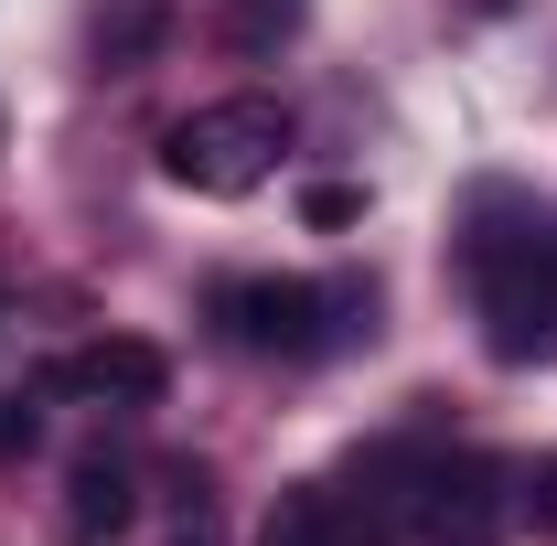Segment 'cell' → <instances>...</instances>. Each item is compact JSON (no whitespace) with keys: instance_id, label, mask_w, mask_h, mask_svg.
<instances>
[{"instance_id":"6da1fadb","label":"cell","mask_w":557,"mask_h":546,"mask_svg":"<svg viewBox=\"0 0 557 546\" xmlns=\"http://www.w3.org/2000/svg\"><path fill=\"white\" fill-rule=\"evenodd\" d=\"M214 322L247 353H278V364H311L333 343L375 333V289H322V278H225L214 289Z\"/></svg>"},{"instance_id":"7a4b0ae2","label":"cell","mask_w":557,"mask_h":546,"mask_svg":"<svg viewBox=\"0 0 557 546\" xmlns=\"http://www.w3.org/2000/svg\"><path fill=\"white\" fill-rule=\"evenodd\" d=\"M278 150H289V119H278L269 97H214V108H194V119L161 129V172H172L183 194L236 204V194H258L278 172Z\"/></svg>"},{"instance_id":"3957f363","label":"cell","mask_w":557,"mask_h":546,"mask_svg":"<svg viewBox=\"0 0 557 546\" xmlns=\"http://www.w3.org/2000/svg\"><path fill=\"white\" fill-rule=\"evenodd\" d=\"M472 300L504 364H557V225L536 236H472Z\"/></svg>"},{"instance_id":"277c9868","label":"cell","mask_w":557,"mask_h":546,"mask_svg":"<svg viewBox=\"0 0 557 546\" xmlns=\"http://www.w3.org/2000/svg\"><path fill=\"white\" fill-rule=\"evenodd\" d=\"M493 461L483 450H461V461H429V472H418V525H429V536L440 546H483L493 536Z\"/></svg>"},{"instance_id":"5b68a950","label":"cell","mask_w":557,"mask_h":546,"mask_svg":"<svg viewBox=\"0 0 557 546\" xmlns=\"http://www.w3.org/2000/svg\"><path fill=\"white\" fill-rule=\"evenodd\" d=\"M54 386H86V397H108V408H161V397H172V353L139 343V333H108V343H86Z\"/></svg>"},{"instance_id":"8992f818","label":"cell","mask_w":557,"mask_h":546,"mask_svg":"<svg viewBox=\"0 0 557 546\" xmlns=\"http://www.w3.org/2000/svg\"><path fill=\"white\" fill-rule=\"evenodd\" d=\"M129 514H139L129 461L86 450V461H75V482H65V536H75V546H108V536H129Z\"/></svg>"},{"instance_id":"52a82bcc","label":"cell","mask_w":557,"mask_h":546,"mask_svg":"<svg viewBox=\"0 0 557 546\" xmlns=\"http://www.w3.org/2000/svg\"><path fill=\"white\" fill-rule=\"evenodd\" d=\"M258 546H344V504H333V482H289L269 504V525Z\"/></svg>"},{"instance_id":"ba28073f","label":"cell","mask_w":557,"mask_h":546,"mask_svg":"<svg viewBox=\"0 0 557 546\" xmlns=\"http://www.w3.org/2000/svg\"><path fill=\"white\" fill-rule=\"evenodd\" d=\"M300 22H311V0H225V54H247V65H269L278 44H300Z\"/></svg>"},{"instance_id":"9c48e42d","label":"cell","mask_w":557,"mask_h":546,"mask_svg":"<svg viewBox=\"0 0 557 546\" xmlns=\"http://www.w3.org/2000/svg\"><path fill=\"white\" fill-rule=\"evenodd\" d=\"M161 44H172V11H161V0H119V11L97 22V65L108 75H139Z\"/></svg>"},{"instance_id":"30bf717a","label":"cell","mask_w":557,"mask_h":546,"mask_svg":"<svg viewBox=\"0 0 557 546\" xmlns=\"http://www.w3.org/2000/svg\"><path fill=\"white\" fill-rule=\"evenodd\" d=\"M33 450H44V397H33V386H11V397H0V472H11V461H33Z\"/></svg>"},{"instance_id":"8fae6325","label":"cell","mask_w":557,"mask_h":546,"mask_svg":"<svg viewBox=\"0 0 557 546\" xmlns=\"http://www.w3.org/2000/svg\"><path fill=\"white\" fill-rule=\"evenodd\" d=\"M300 225H311V236H344V225H364V194H354V183H311V194H300Z\"/></svg>"},{"instance_id":"7c38bea8","label":"cell","mask_w":557,"mask_h":546,"mask_svg":"<svg viewBox=\"0 0 557 546\" xmlns=\"http://www.w3.org/2000/svg\"><path fill=\"white\" fill-rule=\"evenodd\" d=\"M525 525H536V536H557V461L536 472V493H525Z\"/></svg>"}]
</instances>
